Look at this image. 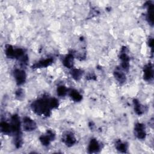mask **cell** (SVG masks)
Segmentation results:
<instances>
[{
	"mask_svg": "<svg viewBox=\"0 0 154 154\" xmlns=\"http://www.w3.org/2000/svg\"><path fill=\"white\" fill-rule=\"evenodd\" d=\"M73 56L72 54H69L68 55H67L63 60L64 65L68 68H71L73 66Z\"/></svg>",
	"mask_w": 154,
	"mask_h": 154,
	"instance_id": "7c38bea8",
	"label": "cell"
},
{
	"mask_svg": "<svg viewBox=\"0 0 154 154\" xmlns=\"http://www.w3.org/2000/svg\"><path fill=\"white\" fill-rule=\"evenodd\" d=\"M23 91L21 89H19L17 91H16V96L19 99H20L22 97H23Z\"/></svg>",
	"mask_w": 154,
	"mask_h": 154,
	"instance_id": "ffe728a7",
	"label": "cell"
},
{
	"mask_svg": "<svg viewBox=\"0 0 154 154\" xmlns=\"http://www.w3.org/2000/svg\"><path fill=\"white\" fill-rule=\"evenodd\" d=\"M71 73H72V77L76 80H78L82 76V71L80 69H75L72 70Z\"/></svg>",
	"mask_w": 154,
	"mask_h": 154,
	"instance_id": "2e32d148",
	"label": "cell"
},
{
	"mask_svg": "<svg viewBox=\"0 0 154 154\" xmlns=\"http://www.w3.org/2000/svg\"><path fill=\"white\" fill-rule=\"evenodd\" d=\"M153 78V68L150 64L144 67V78L146 81L150 80Z\"/></svg>",
	"mask_w": 154,
	"mask_h": 154,
	"instance_id": "9c48e42d",
	"label": "cell"
},
{
	"mask_svg": "<svg viewBox=\"0 0 154 154\" xmlns=\"http://www.w3.org/2000/svg\"><path fill=\"white\" fill-rule=\"evenodd\" d=\"M117 150H119L121 152H126L128 149V146L126 143H122L121 141H118L116 143V145Z\"/></svg>",
	"mask_w": 154,
	"mask_h": 154,
	"instance_id": "9a60e30c",
	"label": "cell"
},
{
	"mask_svg": "<svg viewBox=\"0 0 154 154\" xmlns=\"http://www.w3.org/2000/svg\"><path fill=\"white\" fill-rule=\"evenodd\" d=\"M1 131L5 134H8L11 132L10 124L7 123L6 122H2L1 123Z\"/></svg>",
	"mask_w": 154,
	"mask_h": 154,
	"instance_id": "4fadbf2b",
	"label": "cell"
},
{
	"mask_svg": "<svg viewBox=\"0 0 154 154\" xmlns=\"http://www.w3.org/2000/svg\"><path fill=\"white\" fill-rule=\"evenodd\" d=\"M23 128L25 131H34L37 128L35 122L29 117H25L23 120Z\"/></svg>",
	"mask_w": 154,
	"mask_h": 154,
	"instance_id": "3957f363",
	"label": "cell"
},
{
	"mask_svg": "<svg viewBox=\"0 0 154 154\" xmlns=\"http://www.w3.org/2000/svg\"><path fill=\"white\" fill-rule=\"evenodd\" d=\"M13 74L16 81L18 85H21L25 82L26 79V75L23 70L20 69H15Z\"/></svg>",
	"mask_w": 154,
	"mask_h": 154,
	"instance_id": "5b68a950",
	"label": "cell"
},
{
	"mask_svg": "<svg viewBox=\"0 0 154 154\" xmlns=\"http://www.w3.org/2000/svg\"><path fill=\"white\" fill-rule=\"evenodd\" d=\"M69 95L72 97V99L75 101H80L82 99V96L79 94V93L75 90H72L69 92Z\"/></svg>",
	"mask_w": 154,
	"mask_h": 154,
	"instance_id": "5bb4252c",
	"label": "cell"
},
{
	"mask_svg": "<svg viewBox=\"0 0 154 154\" xmlns=\"http://www.w3.org/2000/svg\"><path fill=\"white\" fill-rule=\"evenodd\" d=\"M67 88L64 86L61 85L57 88V94L60 96H64L67 93Z\"/></svg>",
	"mask_w": 154,
	"mask_h": 154,
	"instance_id": "d6986e66",
	"label": "cell"
},
{
	"mask_svg": "<svg viewBox=\"0 0 154 154\" xmlns=\"http://www.w3.org/2000/svg\"><path fill=\"white\" fill-rule=\"evenodd\" d=\"M134 134L139 139H144L146 137V131L144 126L141 123H137L134 128Z\"/></svg>",
	"mask_w": 154,
	"mask_h": 154,
	"instance_id": "277c9868",
	"label": "cell"
},
{
	"mask_svg": "<svg viewBox=\"0 0 154 154\" xmlns=\"http://www.w3.org/2000/svg\"><path fill=\"white\" fill-rule=\"evenodd\" d=\"M55 138V134L52 131H48L45 135H43L40 137V141L44 146H48L50 142Z\"/></svg>",
	"mask_w": 154,
	"mask_h": 154,
	"instance_id": "8992f818",
	"label": "cell"
},
{
	"mask_svg": "<svg viewBox=\"0 0 154 154\" xmlns=\"http://www.w3.org/2000/svg\"><path fill=\"white\" fill-rule=\"evenodd\" d=\"M114 76L116 79L120 83H123L126 81V76L125 73L120 69H117L114 72Z\"/></svg>",
	"mask_w": 154,
	"mask_h": 154,
	"instance_id": "8fae6325",
	"label": "cell"
},
{
	"mask_svg": "<svg viewBox=\"0 0 154 154\" xmlns=\"http://www.w3.org/2000/svg\"><path fill=\"white\" fill-rule=\"evenodd\" d=\"M11 131L12 132L15 134V135L20 134V122L19 117L17 115H14L11 119Z\"/></svg>",
	"mask_w": 154,
	"mask_h": 154,
	"instance_id": "7a4b0ae2",
	"label": "cell"
},
{
	"mask_svg": "<svg viewBox=\"0 0 154 154\" xmlns=\"http://www.w3.org/2000/svg\"><path fill=\"white\" fill-rule=\"evenodd\" d=\"M100 149V145L97 141L95 139L91 140L89 145L88 150L89 152L90 153H94V152H97Z\"/></svg>",
	"mask_w": 154,
	"mask_h": 154,
	"instance_id": "ba28073f",
	"label": "cell"
},
{
	"mask_svg": "<svg viewBox=\"0 0 154 154\" xmlns=\"http://www.w3.org/2000/svg\"><path fill=\"white\" fill-rule=\"evenodd\" d=\"M134 109H135V111L136 112V113L138 114V115H140L143 113V109H142L141 105H140L139 102L136 100H134Z\"/></svg>",
	"mask_w": 154,
	"mask_h": 154,
	"instance_id": "ac0fdd59",
	"label": "cell"
},
{
	"mask_svg": "<svg viewBox=\"0 0 154 154\" xmlns=\"http://www.w3.org/2000/svg\"><path fill=\"white\" fill-rule=\"evenodd\" d=\"M153 5H149L147 12V19L151 24L153 23Z\"/></svg>",
	"mask_w": 154,
	"mask_h": 154,
	"instance_id": "e0dca14e",
	"label": "cell"
},
{
	"mask_svg": "<svg viewBox=\"0 0 154 154\" xmlns=\"http://www.w3.org/2000/svg\"><path fill=\"white\" fill-rule=\"evenodd\" d=\"M31 108L37 114L49 116L51 108L49 104V99H42L34 102L31 104Z\"/></svg>",
	"mask_w": 154,
	"mask_h": 154,
	"instance_id": "6da1fadb",
	"label": "cell"
},
{
	"mask_svg": "<svg viewBox=\"0 0 154 154\" xmlns=\"http://www.w3.org/2000/svg\"><path fill=\"white\" fill-rule=\"evenodd\" d=\"M63 141L67 146H72L75 143L76 138H75V137L72 133L67 132L63 135Z\"/></svg>",
	"mask_w": 154,
	"mask_h": 154,
	"instance_id": "52a82bcc",
	"label": "cell"
},
{
	"mask_svg": "<svg viewBox=\"0 0 154 154\" xmlns=\"http://www.w3.org/2000/svg\"><path fill=\"white\" fill-rule=\"evenodd\" d=\"M53 61L52 58H46L44 60H42L40 61H38L37 63H36L34 65V67H46L48 66L49 64H51Z\"/></svg>",
	"mask_w": 154,
	"mask_h": 154,
	"instance_id": "30bf717a",
	"label": "cell"
}]
</instances>
